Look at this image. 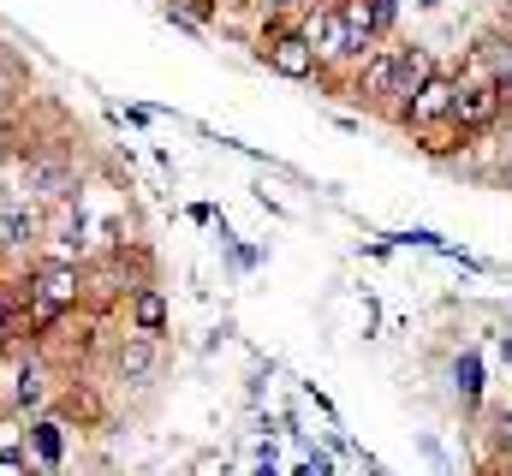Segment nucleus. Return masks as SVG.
Masks as SVG:
<instances>
[{
  "mask_svg": "<svg viewBox=\"0 0 512 476\" xmlns=\"http://www.w3.org/2000/svg\"><path fill=\"white\" fill-rule=\"evenodd\" d=\"M167 12L185 18V24H203V18H209V0H167Z\"/></svg>",
  "mask_w": 512,
  "mask_h": 476,
  "instance_id": "nucleus-12",
  "label": "nucleus"
},
{
  "mask_svg": "<svg viewBox=\"0 0 512 476\" xmlns=\"http://www.w3.org/2000/svg\"><path fill=\"white\" fill-rule=\"evenodd\" d=\"M24 238H30V215L24 209H6L0 215V244H24Z\"/></svg>",
  "mask_w": 512,
  "mask_h": 476,
  "instance_id": "nucleus-10",
  "label": "nucleus"
},
{
  "mask_svg": "<svg viewBox=\"0 0 512 476\" xmlns=\"http://www.w3.org/2000/svg\"><path fill=\"white\" fill-rule=\"evenodd\" d=\"M256 476H274V465H262V471H256Z\"/></svg>",
  "mask_w": 512,
  "mask_h": 476,
  "instance_id": "nucleus-18",
  "label": "nucleus"
},
{
  "mask_svg": "<svg viewBox=\"0 0 512 476\" xmlns=\"http://www.w3.org/2000/svg\"><path fill=\"white\" fill-rule=\"evenodd\" d=\"M453 96H459V84H453V78H441V72H429V78H423V90L411 96V108H405V114H411V125L447 119V114H453Z\"/></svg>",
  "mask_w": 512,
  "mask_h": 476,
  "instance_id": "nucleus-5",
  "label": "nucleus"
},
{
  "mask_svg": "<svg viewBox=\"0 0 512 476\" xmlns=\"http://www.w3.org/2000/svg\"><path fill=\"white\" fill-rule=\"evenodd\" d=\"M501 108H507V102H501V90H495V84H459V96H453V125H459V131H489V125H495V119H501Z\"/></svg>",
  "mask_w": 512,
  "mask_h": 476,
  "instance_id": "nucleus-2",
  "label": "nucleus"
},
{
  "mask_svg": "<svg viewBox=\"0 0 512 476\" xmlns=\"http://www.w3.org/2000/svg\"><path fill=\"white\" fill-rule=\"evenodd\" d=\"M268 66H274L280 78H310V72H316V48L304 42V30H286V36L268 42Z\"/></svg>",
  "mask_w": 512,
  "mask_h": 476,
  "instance_id": "nucleus-4",
  "label": "nucleus"
},
{
  "mask_svg": "<svg viewBox=\"0 0 512 476\" xmlns=\"http://www.w3.org/2000/svg\"><path fill=\"white\" fill-rule=\"evenodd\" d=\"M36 453H42L48 465L60 459V435H54V423H42V429H36Z\"/></svg>",
  "mask_w": 512,
  "mask_h": 476,
  "instance_id": "nucleus-13",
  "label": "nucleus"
},
{
  "mask_svg": "<svg viewBox=\"0 0 512 476\" xmlns=\"http://www.w3.org/2000/svg\"><path fill=\"white\" fill-rule=\"evenodd\" d=\"M30 298H36V310H30V322L36 328H48L72 298H78V274L66 268V262H48L42 274H36V286H30Z\"/></svg>",
  "mask_w": 512,
  "mask_h": 476,
  "instance_id": "nucleus-1",
  "label": "nucleus"
},
{
  "mask_svg": "<svg viewBox=\"0 0 512 476\" xmlns=\"http://www.w3.org/2000/svg\"><path fill=\"white\" fill-rule=\"evenodd\" d=\"M161 322H167V304H161L155 292H143V298H137V328H149V334H155Z\"/></svg>",
  "mask_w": 512,
  "mask_h": 476,
  "instance_id": "nucleus-11",
  "label": "nucleus"
},
{
  "mask_svg": "<svg viewBox=\"0 0 512 476\" xmlns=\"http://www.w3.org/2000/svg\"><path fill=\"white\" fill-rule=\"evenodd\" d=\"M304 42H310L316 54H364V48L352 42V30H346V18H340V6H322V12L310 18V30H304Z\"/></svg>",
  "mask_w": 512,
  "mask_h": 476,
  "instance_id": "nucleus-3",
  "label": "nucleus"
},
{
  "mask_svg": "<svg viewBox=\"0 0 512 476\" xmlns=\"http://www.w3.org/2000/svg\"><path fill=\"white\" fill-rule=\"evenodd\" d=\"M310 6H316V0H310Z\"/></svg>",
  "mask_w": 512,
  "mask_h": 476,
  "instance_id": "nucleus-19",
  "label": "nucleus"
},
{
  "mask_svg": "<svg viewBox=\"0 0 512 476\" xmlns=\"http://www.w3.org/2000/svg\"><path fill=\"white\" fill-rule=\"evenodd\" d=\"M495 90H501V102H507V108H512V60H507V66H501V78H495Z\"/></svg>",
  "mask_w": 512,
  "mask_h": 476,
  "instance_id": "nucleus-15",
  "label": "nucleus"
},
{
  "mask_svg": "<svg viewBox=\"0 0 512 476\" xmlns=\"http://www.w3.org/2000/svg\"><path fill=\"white\" fill-rule=\"evenodd\" d=\"M453 387H459V399H465V405H477V393H483V363H477L471 352L453 363Z\"/></svg>",
  "mask_w": 512,
  "mask_h": 476,
  "instance_id": "nucleus-6",
  "label": "nucleus"
},
{
  "mask_svg": "<svg viewBox=\"0 0 512 476\" xmlns=\"http://www.w3.org/2000/svg\"><path fill=\"white\" fill-rule=\"evenodd\" d=\"M149 369H155V346H149V340H131L126 352H120V375H126V381H143Z\"/></svg>",
  "mask_w": 512,
  "mask_h": 476,
  "instance_id": "nucleus-7",
  "label": "nucleus"
},
{
  "mask_svg": "<svg viewBox=\"0 0 512 476\" xmlns=\"http://www.w3.org/2000/svg\"><path fill=\"white\" fill-rule=\"evenodd\" d=\"M501 357H507V363H512V340H501Z\"/></svg>",
  "mask_w": 512,
  "mask_h": 476,
  "instance_id": "nucleus-16",
  "label": "nucleus"
},
{
  "mask_svg": "<svg viewBox=\"0 0 512 476\" xmlns=\"http://www.w3.org/2000/svg\"><path fill=\"white\" fill-rule=\"evenodd\" d=\"M262 6H292V0H262Z\"/></svg>",
  "mask_w": 512,
  "mask_h": 476,
  "instance_id": "nucleus-17",
  "label": "nucleus"
},
{
  "mask_svg": "<svg viewBox=\"0 0 512 476\" xmlns=\"http://www.w3.org/2000/svg\"><path fill=\"white\" fill-rule=\"evenodd\" d=\"M30 185H42V191L66 197V191H72V173H66V167H30Z\"/></svg>",
  "mask_w": 512,
  "mask_h": 476,
  "instance_id": "nucleus-9",
  "label": "nucleus"
},
{
  "mask_svg": "<svg viewBox=\"0 0 512 476\" xmlns=\"http://www.w3.org/2000/svg\"><path fill=\"white\" fill-rule=\"evenodd\" d=\"M393 72H399V54L370 60V72H364V90H370V96H393Z\"/></svg>",
  "mask_w": 512,
  "mask_h": 476,
  "instance_id": "nucleus-8",
  "label": "nucleus"
},
{
  "mask_svg": "<svg viewBox=\"0 0 512 476\" xmlns=\"http://www.w3.org/2000/svg\"><path fill=\"white\" fill-rule=\"evenodd\" d=\"M18 399H24V405H36V399H42V375H36V369H24V375H18Z\"/></svg>",
  "mask_w": 512,
  "mask_h": 476,
  "instance_id": "nucleus-14",
  "label": "nucleus"
}]
</instances>
